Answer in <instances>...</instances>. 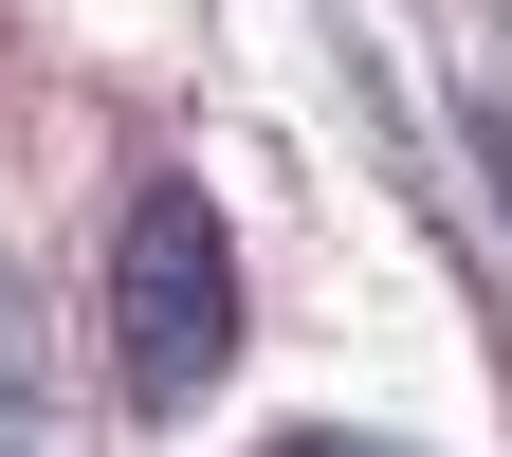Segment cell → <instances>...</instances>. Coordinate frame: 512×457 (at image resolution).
Segmentation results:
<instances>
[{
	"instance_id": "cell-1",
	"label": "cell",
	"mask_w": 512,
	"mask_h": 457,
	"mask_svg": "<svg viewBox=\"0 0 512 457\" xmlns=\"http://www.w3.org/2000/svg\"><path fill=\"white\" fill-rule=\"evenodd\" d=\"M110 366H128L147 421L220 403V366H238V238H220L202 183H128V238H110Z\"/></svg>"
},
{
	"instance_id": "cell-2",
	"label": "cell",
	"mask_w": 512,
	"mask_h": 457,
	"mask_svg": "<svg viewBox=\"0 0 512 457\" xmlns=\"http://www.w3.org/2000/svg\"><path fill=\"white\" fill-rule=\"evenodd\" d=\"M458 147H476V183H494V220H512V110H494V92L458 110Z\"/></svg>"
},
{
	"instance_id": "cell-3",
	"label": "cell",
	"mask_w": 512,
	"mask_h": 457,
	"mask_svg": "<svg viewBox=\"0 0 512 457\" xmlns=\"http://www.w3.org/2000/svg\"><path fill=\"white\" fill-rule=\"evenodd\" d=\"M293 457H403V439H293Z\"/></svg>"
}]
</instances>
